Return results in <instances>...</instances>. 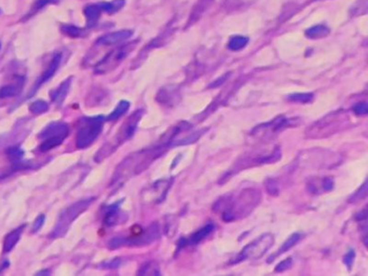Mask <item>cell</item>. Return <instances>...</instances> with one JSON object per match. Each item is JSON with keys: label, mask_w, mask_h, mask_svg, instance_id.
I'll list each match as a JSON object with an SVG mask.
<instances>
[{"label": "cell", "mask_w": 368, "mask_h": 276, "mask_svg": "<svg viewBox=\"0 0 368 276\" xmlns=\"http://www.w3.org/2000/svg\"><path fill=\"white\" fill-rule=\"evenodd\" d=\"M260 201L261 192L255 188H248L224 195L214 204L213 209L222 215L224 221L231 222L248 216Z\"/></svg>", "instance_id": "obj_1"}, {"label": "cell", "mask_w": 368, "mask_h": 276, "mask_svg": "<svg viewBox=\"0 0 368 276\" xmlns=\"http://www.w3.org/2000/svg\"><path fill=\"white\" fill-rule=\"evenodd\" d=\"M167 148L169 147L159 144L158 146H153L127 156L116 169L112 178L111 187H120L130 178L141 174L158 158L162 156Z\"/></svg>", "instance_id": "obj_2"}, {"label": "cell", "mask_w": 368, "mask_h": 276, "mask_svg": "<svg viewBox=\"0 0 368 276\" xmlns=\"http://www.w3.org/2000/svg\"><path fill=\"white\" fill-rule=\"evenodd\" d=\"M143 115H144L143 109H139V110H136L134 113H132L130 117L124 121V123L120 126L119 131L113 137V139L107 142L98 151V153H96L94 157V161L96 163L103 162L105 159L111 157L121 145H123L128 139H131L135 132H136V128L138 126L139 121L143 118Z\"/></svg>", "instance_id": "obj_3"}, {"label": "cell", "mask_w": 368, "mask_h": 276, "mask_svg": "<svg viewBox=\"0 0 368 276\" xmlns=\"http://www.w3.org/2000/svg\"><path fill=\"white\" fill-rule=\"evenodd\" d=\"M348 121V114L344 110L331 112L310 126L306 132V135L310 138L315 139L328 137L341 131V128L346 126Z\"/></svg>", "instance_id": "obj_4"}, {"label": "cell", "mask_w": 368, "mask_h": 276, "mask_svg": "<svg viewBox=\"0 0 368 276\" xmlns=\"http://www.w3.org/2000/svg\"><path fill=\"white\" fill-rule=\"evenodd\" d=\"M94 202V197L85 198L79 202H76L73 205H70L61 214L59 220L56 222V226L53 229L52 232L50 234V239H60L67 233L69 227L72 223L78 218L82 213L91 206V204Z\"/></svg>", "instance_id": "obj_5"}, {"label": "cell", "mask_w": 368, "mask_h": 276, "mask_svg": "<svg viewBox=\"0 0 368 276\" xmlns=\"http://www.w3.org/2000/svg\"><path fill=\"white\" fill-rule=\"evenodd\" d=\"M105 118L103 115L85 118L81 120V126L77 134L76 146L79 149H86L91 146L102 133Z\"/></svg>", "instance_id": "obj_6"}, {"label": "cell", "mask_w": 368, "mask_h": 276, "mask_svg": "<svg viewBox=\"0 0 368 276\" xmlns=\"http://www.w3.org/2000/svg\"><path fill=\"white\" fill-rule=\"evenodd\" d=\"M298 124H300L299 118L288 119L284 117V115H280V117L275 118L272 121H269L267 123H262L254 127L253 131L250 132V136L259 140L271 139L285 130V128L294 127Z\"/></svg>", "instance_id": "obj_7"}, {"label": "cell", "mask_w": 368, "mask_h": 276, "mask_svg": "<svg viewBox=\"0 0 368 276\" xmlns=\"http://www.w3.org/2000/svg\"><path fill=\"white\" fill-rule=\"evenodd\" d=\"M137 42L138 40L128 42L123 44V46H120L111 51V52L107 53L98 64H96L94 67V73L98 75H105L108 74L109 72H112L115 68H117L120 64L126 59L128 54L136 48Z\"/></svg>", "instance_id": "obj_8"}, {"label": "cell", "mask_w": 368, "mask_h": 276, "mask_svg": "<svg viewBox=\"0 0 368 276\" xmlns=\"http://www.w3.org/2000/svg\"><path fill=\"white\" fill-rule=\"evenodd\" d=\"M69 134V127L64 122H53L50 123L44 130L39 134L41 144L39 150L47 152L55 147L63 144Z\"/></svg>", "instance_id": "obj_9"}, {"label": "cell", "mask_w": 368, "mask_h": 276, "mask_svg": "<svg viewBox=\"0 0 368 276\" xmlns=\"http://www.w3.org/2000/svg\"><path fill=\"white\" fill-rule=\"evenodd\" d=\"M161 235L160 227L158 223L150 224L143 232L138 235L133 236L131 239H125V237H115V239L109 241L108 247L111 249L120 248L122 246H146L149 244L157 241Z\"/></svg>", "instance_id": "obj_10"}, {"label": "cell", "mask_w": 368, "mask_h": 276, "mask_svg": "<svg viewBox=\"0 0 368 276\" xmlns=\"http://www.w3.org/2000/svg\"><path fill=\"white\" fill-rule=\"evenodd\" d=\"M273 243H274V236L271 233L262 234L255 241L247 244V245L242 249L240 255L238 256L237 260L232 261V263L241 262L244 260L259 259L268 252L271 247H272Z\"/></svg>", "instance_id": "obj_11"}, {"label": "cell", "mask_w": 368, "mask_h": 276, "mask_svg": "<svg viewBox=\"0 0 368 276\" xmlns=\"http://www.w3.org/2000/svg\"><path fill=\"white\" fill-rule=\"evenodd\" d=\"M173 184V178L163 179L152 184L141 192V198L143 202L147 204H159L164 201V198L169 192Z\"/></svg>", "instance_id": "obj_12"}, {"label": "cell", "mask_w": 368, "mask_h": 276, "mask_svg": "<svg viewBox=\"0 0 368 276\" xmlns=\"http://www.w3.org/2000/svg\"><path fill=\"white\" fill-rule=\"evenodd\" d=\"M133 35L132 30L123 29L119 31H115V33L106 34L104 36L100 37L95 42V47H108V46H114L120 42H123L127 40L128 38H131Z\"/></svg>", "instance_id": "obj_13"}, {"label": "cell", "mask_w": 368, "mask_h": 276, "mask_svg": "<svg viewBox=\"0 0 368 276\" xmlns=\"http://www.w3.org/2000/svg\"><path fill=\"white\" fill-rule=\"evenodd\" d=\"M190 127H191V124L189 123V122L180 121L179 123H177L176 125H174L171 128H169V130H167L162 135V137H161V139H160V144L169 147V148H170L171 143L176 139V137L178 136V135L182 134L183 132H185L187 130H189Z\"/></svg>", "instance_id": "obj_14"}, {"label": "cell", "mask_w": 368, "mask_h": 276, "mask_svg": "<svg viewBox=\"0 0 368 276\" xmlns=\"http://www.w3.org/2000/svg\"><path fill=\"white\" fill-rule=\"evenodd\" d=\"M61 62H62V54L61 53L55 54V56L53 57V59L51 60L47 69L44 70V73L40 76V78L38 79L31 94H33L35 91H37L38 88H40V86H42L43 83H46L47 81H49L51 78H52V77L55 75V73L57 72V69H59V67L61 65Z\"/></svg>", "instance_id": "obj_15"}, {"label": "cell", "mask_w": 368, "mask_h": 276, "mask_svg": "<svg viewBox=\"0 0 368 276\" xmlns=\"http://www.w3.org/2000/svg\"><path fill=\"white\" fill-rule=\"evenodd\" d=\"M102 12L103 10L100 3H91L87 5L85 10H83V14H85L87 18V27L91 28L95 26L96 23L100 20Z\"/></svg>", "instance_id": "obj_16"}, {"label": "cell", "mask_w": 368, "mask_h": 276, "mask_svg": "<svg viewBox=\"0 0 368 276\" xmlns=\"http://www.w3.org/2000/svg\"><path fill=\"white\" fill-rule=\"evenodd\" d=\"M72 81H73L72 77H69V78H67L65 81H63L59 86V88L51 92V99L56 102V104H62V102L65 100L66 96L69 92L70 86H72Z\"/></svg>", "instance_id": "obj_17"}, {"label": "cell", "mask_w": 368, "mask_h": 276, "mask_svg": "<svg viewBox=\"0 0 368 276\" xmlns=\"http://www.w3.org/2000/svg\"><path fill=\"white\" fill-rule=\"evenodd\" d=\"M24 229H25V224L14 229L12 232H10L7 236H5V239L3 241V253H9L14 248L17 242L21 239Z\"/></svg>", "instance_id": "obj_18"}, {"label": "cell", "mask_w": 368, "mask_h": 276, "mask_svg": "<svg viewBox=\"0 0 368 276\" xmlns=\"http://www.w3.org/2000/svg\"><path fill=\"white\" fill-rule=\"evenodd\" d=\"M302 237H303V235H302L301 233H294L293 235H290V236L288 237V239H287L285 242H284L283 245L279 248V250H277V253H276L274 256H271V257H270L269 260H268V262H271V261H272V259H273V258H276L277 256H280V255H282V254H284V253L288 252V250H289L290 248H293L295 245H297V244H298V243L302 240Z\"/></svg>", "instance_id": "obj_19"}, {"label": "cell", "mask_w": 368, "mask_h": 276, "mask_svg": "<svg viewBox=\"0 0 368 276\" xmlns=\"http://www.w3.org/2000/svg\"><path fill=\"white\" fill-rule=\"evenodd\" d=\"M120 203L121 202L116 203L107 208V213L105 215V219H104V222L107 224V226L109 227L116 226V224L122 220V216L119 210Z\"/></svg>", "instance_id": "obj_20"}, {"label": "cell", "mask_w": 368, "mask_h": 276, "mask_svg": "<svg viewBox=\"0 0 368 276\" xmlns=\"http://www.w3.org/2000/svg\"><path fill=\"white\" fill-rule=\"evenodd\" d=\"M23 88V79H18L16 83L9 86H4L0 89V98H8V97H13L17 94H20Z\"/></svg>", "instance_id": "obj_21"}, {"label": "cell", "mask_w": 368, "mask_h": 276, "mask_svg": "<svg viewBox=\"0 0 368 276\" xmlns=\"http://www.w3.org/2000/svg\"><path fill=\"white\" fill-rule=\"evenodd\" d=\"M214 229H215L214 223H208L204 228L200 229L195 234L191 235L189 241H187V242L191 244V245H196V244H199L200 242H202L204 239H206V237H208L213 232V231H214Z\"/></svg>", "instance_id": "obj_22"}, {"label": "cell", "mask_w": 368, "mask_h": 276, "mask_svg": "<svg viewBox=\"0 0 368 276\" xmlns=\"http://www.w3.org/2000/svg\"><path fill=\"white\" fill-rule=\"evenodd\" d=\"M61 31L64 35L70 37V38H81L87 35L86 29L77 27L76 25H70V24L61 25Z\"/></svg>", "instance_id": "obj_23"}, {"label": "cell", "mask_w": 368, "mask_h": 276, "mask_svg": "<svg viewBox=\"0 0 368 276\" xmlns=\"http://www.w3.org/2000/svg\"><path fill=\"white\" fill-rule=\"evenodd\" d=\"M329 28L325 25H315L306 30V36L311 39H320L329 35Z\"/></svg>", "instance_id": "obj_24"}, {"label": "cell", "mask_w": 368, "mask_h": 276, "mask_svg": "<svg viewBox=\"0 0 368 276\" xmlns=\"http://www.w3.org/2000/svg\"><path fill=\"white\" fill-rule=\"evenodd\" d=\"M103 12H106L108 14H113L118 12L120 9L123 8L125 4L124 0H113V1H103L100 2Z\"/></svg>", "instance_id": "obj_25"}, {"label": "cell", "mask_w": 368, "mask_h": 276, "mask_svg": "<svg viewBox=\"0 0 368 276\" xmlns=\"http://www.w3.org/2000/svg\"><path fill=\"white\" fill-rule=\"evenodd\" d=\"M255 1L256 0H225L224 8L229 11L245 9L246 7H249V5L251 3H254Z\"/></svg>", "instance_id": "obj_26"}, {"label": "cell", "mask_w": 368, "mask_h": 276, "mask_svg": "<svg viewBox=\"0 0 368 276\" xmlns=\"http://www.w3.org/2000/svg\"><path fill=\"white\" fill-rule=\"evenodd\" d=\"M60 0H35L33 5H31L30 11L24 16V20H28L31 16H34L36 13H38L40 10H42L44 7H47L48 4L51 3H57Z\"/></svg>", "instance_id": "obj_27"}, {"label": "cell", "mask_w": 368, "mask_h": 276, "mask_svg": "<svg viewBox=\"0 0 368 276\" xmlns=\"http://www.w3.org/2000/svg\"><path fill=\"white\" fill-rule=\"evenodd\" d=\"M128 109H130V102H128L127 100H121L118 106L116 107L115 110L108 115L107 120L108 121H116L118 120L119 118H121L122 115H123Z\"/></svg>", "instance_id": "obj_28"}, {"label": "cell", "mask_w": 368, "mask_h": 276, "mask_svg": "<svg viewBox=\"0 0 368 276\" xmlns=\"http://www.w3.org/2000/svg\"><path fill=\"white\" fill-rule=\"evenodd\" d=\"M214 1V0H199V2L195 5V8H193V11L191 13V21H197L198 18L202 15L203 12L208 9L211 3Z\"/></svg>", "instance_id": "obj_29"}, {"label": "cell", "mask_w": 368, "mask_h": 276, "mask_svg": "<svg viewBox=\"0 0 368 276\" xmlns=\"http://www.w3.org/2000/svg\"><path fill=\"white\" fill-rule=\"evenodd\" d=\"M314 98L313 93H294L287 96V100L293 102H300V104H309Z\"/></svg>", "instance_id": "obj_30"}, {"label": "cell", "mask_w": 368, "mask_h": 276, "mask_svg": "<svg viewBox=\"0 0 368 276\" xmlns=\"http://www.w3.org/2000/svg\"><path fill=\"white\" fill-rule=\"evenodd\" d=\"M247 43H248V38L247 37L235 36L230 39L228 48L231 51H239V50H242L243 48L246 47Z\"/></svg>", "instance_id": "obj_31"}, {"label": "cell", "mask_w": 368, "mask_h": 276, "mask_svg": "<svg viewBox=\"0 0 368 276\" xmlns=\"http://www.w3.org/2000/svg\"><path fill=\"white\" fill-rule=\"evenodd\" d=\"M138 274L139 275H160L161 272H160L159 266L157 265V263L150 261V262L145 263V265L140 268Z\"/></svg>", "instance_id": "obj_32"}, {"label": "cell", "mask_w": 368, "mask_h": 276, "mask_svg": "<svg viewBox=\"0 0 368 276\" xmlns=\"http://www.w3.org/2000/svg\"><path fill=\"white\" fill-rule=\"evenodd\" d=\"M29 110L30 112L36 113V114L43 113L49 110V105L43 100H36L29 106Z\"/></svg>", "instance_id": "obj_33"}, {"label": "cell", "mask_w": 368, "mask_h": 276, "mask_svg": "<svg viewBox=\"0 0 368 276\" xmlns=\"http://www.w3.org/2000/svg\"><path fill=\"white\" fill-rule=\"evenodd\" d=\"M7 155L13 162H18L23 159L24 151L18 146H13L7 150Z\"/></svg>", "instance_id": "obj_34"}, {"label": "cell", "mask_w": 368, "mask_h": 276, "mask_svg": "<svg viewBox=\"0 0 368 276\" xmlns=\"http://www.w3.org/2000/svg\"><path fill=\"white\" fill-rule=\"evenodd\" d=\"M366 12H367V0H361V1L355 3L351 8L352 15L365 14Z\"/></svg>", "instance_id": "obj_35"}, {"label": "cell", "mask_w": 368, "mask_h": 276, "mask_svg": "<svg viewBox=\"0 0 368 276\" xmlns=\"http://www.w3.org/2000/svg\"><path fill=\"white\" fill-rule=\"evenodd\" d=\"M266 189L268 193L272 196H276L280 192L279 184H277L275 179H268L266 182Z\"/></svg>", "instance_id": "obj_36"}, {"label": "cell", "mask_w": 368, "mask_h": 276, "mask_svg": "<svg viewBox=\"0 0 368 276\" xmlns=\"http://www.w3.org/2000/svg\"><path fill=\"white\" fill-rule=\"evenodd\" d=\"M367 195V184L365 183L363 185H362V188H360L355 193L350 197V200H349V202L350 203H355V202H359L361 200H363V198H365Z\"/></svg>", "instance_id": "obj_37"}, {"label": "cell", "mask_w": 368, "mask_h": 276, "mask_svg": "<svg viewBox=\"0 0 368 276\" xmlns=\"http://www.w3.org/2000/svg\"><path fill=\"white\" fill-rule=\"evenodd\" d=\"M353 112L358 115H366L368 113V108H367V102L362 101L353 107Z\"/></svg>", "instance_id": "obj_38"}, {"label": "cell", "mask_w": 368, "mask_h": 276, "mask_svg": "<svg viewBox=\"0 0 368 276\" xmlns=\"http://www.w3.org/2000/svg\"><path fill=\"white\" fill-rule=\"evenodd\" d=\"M44 221H46V216L44 215H39L37 217V219L35 220L34 224H33V229H31V232L33 233H37L44 224Z\"/></svg>", "instance_id": "obj_39"}, {"label": "cell", "mask_w": 368, "mask_h": 276, "mask_svg": "<svg viewBox=\"0 0 368 276\" xmlns=\"http://www.w3.org/2000/svg\"><path fill=\"white\" fill-rule=\"evenodd\" d=\"M293 265V259L292 258H287L286 260L282 261L280 265H277L275 268V272H284L288 270Z\"/></svg>", "instance_id": "obj_40"}, {"label": "cell", "mask_w": 368, "mask_h": 276, "mask_svg": "<svg viewBox=\"0 0 368 276\" xmlns=\"http://www.w3.org/2000/svg\"><path fill=\"white\" fill-rule=\"evenodd\" d=\"M322 189L323 191H332L334 189V181L332 178L325 177L322 179Z\"/></svg>", "instance_id": "obj_41"}, {"label": "cell", "mask_w": 368, "mask_h": 276, "mask_svg": "<svg viewBox=\"0 0 368 276\" xmlns=\"http://www.w3.org/2000/svg\"><path fill=\"white\" fill-rule=\"evenodd\" d=\"M354 259H355V253L354 250H350L344 258V262L345 265L348 267V269H351L352 266H353V262H354Z\"/></svg>", "instance_id": "obj_42"}, {"label": "cell", "mask_w": 368, "mask_h": 276, "mask_svg": "<svg viewBox=\"0 0 368 276\" xmlns=\"http://www.w3.org/2000/svg\"><path fill=\"white\" fill-rule=\"evenodd\" d=\"M228 75H229V74H227L226 76L222 77V79H218L216 82L212 83V85H211V88H217V87H219L221 85H223V83L226 81V79H227V78H226V77H227Z\"/></svg>", "instance_id": "obj_43"}, {"label": "cell", "mask_w": 368, "mask_h": 276, "mask_svg": "<svg viewBox=\"0 0 368 276\" xmlns=\"http://www.w3.org/2000/svg\"><path fill=\"white\" fill-rule=\"evenodd\" d=\"M119 265H120V260H118V259H116L115 261L113 260V261H111V262H109V263H106V267H108L107 269H115V268H118L119 267Z\"/></svg>", "instance_id": "obj_44"}, {"label": "cell", "mask_w": 368, "mask_h": 276, "mask_svg": "<svg viewBox=\"0 0 368 276\" xmlns=\"http://www.w3.org/2000/svg\"><path fill=\"white\" fill-rule=\"evenodd\" d=\"M359 217H357V219L362 221V220H366V208H364L362 211H360V214L358 215Z\"/></svg>", "instance_id": "obj_45"}, {"label": "cell", "mask_w": 368, "mask_h": 276, "mask_svg": "<svg viewBox=\"0 0 368 276\" xmlns=\"http://www.w3.org/2000/svg\"><path fill=\"white\" fill-rule=\"evenodd\" d=\"M0 48H1V44H0Z\"/></svg>", "instance_id": "obj_46"}]
</instances>
